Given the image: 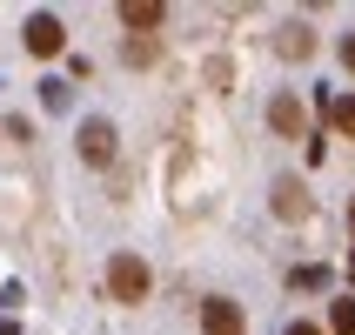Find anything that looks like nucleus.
<instances>
[{"mask_svg":"<svg viewBox=\"0 0 355 335\" xmlns=\"http://www.w3.org/2000/svg\"><path fill=\"white\" fill-rule=\"evenodd\" d=\"M275 215H282V221H302V215H309V195H302V181H275Z\"/></svg>","mask_w":355,"mask_h":335,"instance_id":"nucleus-7","label":"nucleus"},{"mask_svg":"<svg viewBox=\"0 0 355 335\" xmlns=\"http://www.w3.org/2000/svg\"><path fill=\"white\" fill-rule=\"evenodd\" d=\"M329 335H355V295H342L336 309H329Z\"/></svg>","mask_w":355,"mask_h":335,"instance_id":"nucleus-10","label":"nucleus"},{"mask_svg":"<svg viewBox=\"0 0 355 335\" xmlns=\"http://www.w3.org/2000/svg\"><path fill=\"white\" fill-rule=\"evenodd\" d=\"M282 335H329V329H315V322H288Z\"/></svg>","mask_w":355,"mask_h":335,"instance_id":"nucleus-12","label":"nucleus"},{"mask_svg":"<svg viewBox=\"0 0 355 335\" xmlns=\"http://www.w3.org/2000/svg\"><path fill=\"white\" fill-rule=\"evenodd\" d=\"M201 329H208V335H241V309L228 295H208V302H201Z\"/></svg>","mask_w":355,"mask_h":335,"instance_id":"nucleus-5","label":"nucleus"},{"mask_svg":"<svg viewBox=\"0 0 355 335\" xmlns=\"http://www.w3.org/2000/svg\"><path fill=\"white\" fill-rule=\"evenodd\" d=\"M275 47H282L288 60H309V54H315V34H309V27H282V40H275Z\"/></svg>","mask_w":355,"mask_h":335,"instance_id":"nucleus-8","label":"nucleus"},{"mask_svg":"<svg viewBox=\"0 0 355 335\" xmlns=\"http://www.w3.org/2000/svg\"><path fill=\"white\" fill-rule=\"evenodd\" d=\"M148 289H155V275H148V261H141V255H128V248H121V255L107 261V295H114V302H128V309H135V302H148Z\"/></svg>","mask_w":355,"mask_h":335,"instance_id":"nucleus-1","label":"nucleus"},{"mask_svg":"<svg viewBox=\"0 0 355 335\" xmlns=\"http://www.w3.org/2000/svg\"><path fill=\"white\" fill-rule=\"evenodd\" d=\"M80 161L87 168H114V121H80Z\"/></svg>","mask_w":355,"mask_h":335,"instance_id":"nucleus-3","label":"nucleus"},{"mask_svg":"<svg viewBox=\"0 0 355 335\" xmlns=\"http://www.w3.org/2000/svg\"><path fill=\"white\" fill-rule=\"evenodd\" d=\"M342 60H349V67H355V34H349V40H342Z\"/></svg>","mask_w":355,"mask_h":335,"instance_id":"nucleus-13","label":"nucleus"},{"mask_svg":"<svg viewBox=\"0 0 355 335\" xmlns=\"http://www.w3.org/2000/svg\"><path fill=\"white\" fill-rule=\"evenodd\" d=\"M128 60H135V67H148V60H155V34H141V40H128Z\"/></svg>","mask_w":355,"mask_h":335,"instance_id":"nucleus-11","label":"nucleus"},{"mask_svg":"<svg viewBox=\"0 0 355 335\" xmlns=\"http://www.w3.org/2000/svg\"><path fill=\"white\" fill-rule=\"evenodd\" d=\"M121 27H128V34H155L161 27V0H121Z\"/></svg>","mask_w":355,"mask_h":335,"instance_id":"nucleus-6","label":"nucleus"},{"mask_svg":"<svg viewBox=\"0 0 355 335\" xmlns=\"http://www.w3.org/2000/svg\"><path fill=\"white\" fill-rule=\"evenodd\" d=\"M349 275H355V255H349Z\"/></svg>","mask_w":355,"mask_h":335,"instance_id":"nucleus-14","label":"nucleus"},{"mask_svg":"<svg viewBox=\"0 0 355 335\" xmlns=\"http://www.w3.org/2000/svg\"><path fill=\"white\" fill-rule=\"evenodd\" d=\"M349 228H355V208H349Z\"/></svg>","mask_w":355,"mask_h":335,"instance_id":"nucleus-15","label":"nucleus"},{"mask_svg":"<svg viewBox=\"0 0 355 335\" xmlns=\"http://www.w3.org/2000/svg\"><path fill=\"white\" fill-rule=\"evenodd\" d=\"M60 47H67V27H60V14H27V54H34V60H54Z\"/></svg>","mask_w":355,"mask_h":335,"instance_id":"nucleus-2","label":"nucleus"},{"mask_svg":"<svg viewBox=\"0 0 355 335\" xmlns=\"http://www.w3.org/2000/svg\"><path fill=\"white\" fill-rule=\"evenodd\" d=\"M329 121H336V135H349V141H355V94L329 101Z\"/></svg>","mask_w":355,"mask_h":335,"instance_id":"nucleus-9","label":"nucleus"},{"mask_svg":"<svg viewBox=\"0 0 355 335\" xmlns=\"http://www.w3.org/2000/svg\"><path fill=\"white\" fill-rule=\"evenodd\" d=\"M268 128L288 135V141H302V135H309V108H302L295 94H275V101H268Z\"/></svg>","mask_w":355,"mask_h":335,"instance_id":"nucleus-4","label":"nucleus"}]
</instances>
